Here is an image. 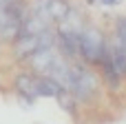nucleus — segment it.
I'll use <instances>...</instances> for the list:
<instances>
[{
  "instance_id": "20e7f679",
  "label": "nucleus",
  "mask_w": 126,
  "mask_h": 124,
  "mask_svg": "<svg viewBox=\"0 0 126 124\" xmlns=\"http://www.w3.org/2000/svg\"><path fill=\"white\" fill-rule=\"evenodd\" d=\"M78 42H80V33L66 31V29H55V51L62 58H75Z\"/></svg>"
},
{
  "instance_id": "1a4fd4ad",
  "label": "nucleus",
  "mask_w": 126,
  "mask_h": 124,
  "mask_svg": "<svg viewBox=\"0 0 126 124\" xmlns=\"http://www.w3.org/2000/svg\"><path fill=\"white\" fill-rule=\"evenodd\" d=\"M35 82H38V78L31 75V73H20V75L16 78V91H18V95H20L27 104H31V102L38 98V93H35Z\"/></svg>"
},
{
  "instance_id": "9b49d317",
  "label": "nucleus",
  "mask_w": 126,
  "mask_h": 124,
  "mask_svg": "<svg viewBox=\"0 0 126 124\" xmlns=\"http://www.w3.org/2000/svg\"><path fill=\"white\" fill-rule=\"evenodd\" d=\"M58 55V51L55 49H42V51H38V53H33L31 58H29V62L33 64V69L38 71V73H42L44 75V71L49 69V64L53 62V58Z\"/></svg>"
},
{
  "instance_id": "f8f14e48",
  "label": "nucleus",
  "mask_w": 126,
  "mask_h": 124,
  "mask_svg": "<svg viewBox=\"0 0 126 124\" xmlns=\"http://www.w3.org/2000/svg\"><path fill=\"white\" fill-rule=\"evenodd\" d=\"M100 4H104V7H117V4H122L124 0H97Z\"/></svg>"
},
{
  "instance_id": "7ed1b4c3",
  "label": "nucleus",
  "mask_w": 126,
  "mask_h": 124,
  "mask_svg": "<svg viewBox=\"0 0 126 124\" xmlns=\"http://www.w3.org/2000/svg\"><path fill=\"white\" fill-rule=\"evenodd\" d=\"M47 29H51V22H49L38 9L24 11L22 22H20V35H38V33L47 31Z\"/></svg>"
},
{
  "instance_id": "423d86ee",
  "label": "nucleus",
  "mask_w": 126,
  "mask_h": 124,
  "mask_svg": "<svg viewBox=\"0 0 126 124\" xmlns=\"http://www.w3.org/2000/svg\"><path fill=\"white\" fill-rule=\"evenodd\" d=\"M38 11L49 20V22H62L69 11H71V4L66 0H40L38 2Z\"/></svg>"
},
{
  "instance_id": "0eeeda50",
  "label": "nucleus",
  "mask_w": 126,
  "mask_h": 124,
  "mask_svg": "<svg viewBox=\"0 0 126 124\" xmlns=\"http://www.w3.org/2000/svg\"><path fill=\"white\" fill-rule=\"evenodd\" d=\"M97 64L102 67V73H104L106 87H111L113 91H117V89L122 87V75H120V71L115 69V64H113V60H111V53H109V42L104 44V49H102V55H100Z\"/></svg>"
},
{
  "instance_id": "f03ea898",
  "label": "nucleus",
  "mask_w": 126,
  "mask_h": 124,
  "mask_svg": "<svg viewBox=\"0 0 126 124\" xmlns=\"http://www.w3.org/2000/svg\"><path fill=\"white\" fill-rule=\"evenodd\" d=\"M104 44H106L104 33H102L97 27H89V24H84V29L80 31L78 55H82V58H84L86 62H91V64H97Z\"/></svg>"
},
{
  "instance_id": "9d476101",
  "label": "nucleus",
  "mask_w": 126,
  "mask_h": 124,
  "mask_svg": "<svg viewBox=\"0 0 126 124\" xmlns=\"http://www.w3.org/2000/svg\"><path fill=\"white\" fill-rule=\"evenodd\" d=\"M35 93H38V98H55V100H60L66 91L55 80H51L47 75H40L38 82H35Z\"/></svg>"
},
{
  "instance_id": "f257e3e1",
  "label": "nucleus",
  "mask_w": 126,
  "mask_h": 124,
  "mask_svg": "<svg viewBox=\"0 0 126 124\" xmlns=\"http://www.w3.org/2000/svg\"><path fill=\"white\" fill-rule=\"evenodd\" d=\"M100 82L95 78V73L82 64H71V82H69V95H73V100L80 102H91L97 95Z\"/></svg>"
},
{
  "instance_id": "6e6552de",
  "label": "nucleus",
  "mask_w": 126,
  "mask_h": 124,
  "mask_svg": "<svg viewBox=\"0 0 126 124\" xmlns=\"http://www.w3.org/2000/svg\"><path fill=\"white\" fill-rule=\"evenodd\" d=\"M38 51H40L38 35H18L13 40V58H18V60H29Z\"/></svg>"
},
{
  "instance_id": "39448f33",
  "label": "nucleus",
  "mask_w": 126,
  "mask_h": 124,
  "mask_svg": "<svg viewBox=\"0 0 126 124\" xmlns=\"http://www.w3.org/2000/svg\"><path fill=\"white\" fill-rule=\"evenodd\" d=\"M44 75L51 78V80H55V82L66 91V89H69V82H71V62L58 53V55L53 58V62L49 64V69L44 71Z\"/></svg>"
},
{
  "instance_id": "ddd939ff",
  "label": "nucleus",
  "mask_w": 126,
  "mask_h": 124,
  "mask_svg": "<svg viewBox=\"0 0 126 124\" xmlns=\"http://www.w3.org/2000/svg\"><path fill=\"white\" fill-rule=\"evenodd\" d=\"M2 9H4V7H0V16H2Z\"/></svg>"
}]
</instances>
